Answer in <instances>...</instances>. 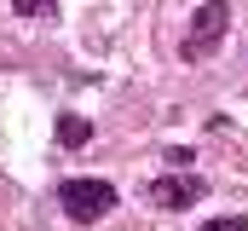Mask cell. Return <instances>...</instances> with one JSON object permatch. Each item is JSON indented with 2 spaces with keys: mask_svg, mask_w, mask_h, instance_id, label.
Here are the masks:
<instances>
[{
  "mask_svg": "<svg viewBox=\"0 0 248 231\" xmlns=\"http://www.w3.org/2000/svg\"><path fill=\"white\" fill-rule=\"evenodd\" d=\"M52 6H58V0H12V12H17V17H35V12H52Z\"/></svg>",
  "mask_w": 248,
  "mask_h": 231,
  "instance_id": "cell-5",
  "label": "cell"
},
{
  "mask_svg": "<svg viewBox=\"0 0 248 231\" xmlns=\"http://www.w3.org/2000/svg\"><path fill=\"white\" fill-rule=\"evenodd\" d=\"M202 231H248V214H231V220H208Z\"/></svg>",
  "mask_w": 248,
  "mask_h": 231,
  "instance_id": "cell-6",
  "label": "cell"
},
{
  "mask_svg": "<svg viewBox=\"0 0 248 231\" xmlns=\"http://www.w3.org/2000/svg\"><path fill=\"white\" fill-rule=\"evenodd\" d=\"M87 139H93V121L87 116H58V145L63 150H81Z\"/></svg>",
  "mask_w": 248,
  "mask_h": 231,
  "instance_id": "cell-4",
  "label": "cell"
},
{
  "mask_svg": "<svg viewBox=\"0 0 248 231\" xmlns=\"http://www.w3.org/2000/svg\"><path fill=\"white\" fill-rule=\"evenodd\" d=\"M58 202L69 208V220H104L110 208H116V185L110 179H63L58 185Z\"/></svg>",
  "mask_w": 248,
  "mask_h": 231,
  "instance_id": "cell-2",
  "label": "cell"
},
{
  "mask_svg": "<svg viewBox=\"0 0 248 231\" xmlns=\"http://www.w3.org/2000/svg\"><path fill=\"white\" fill-rule=\"evenodd\" d=\"M225 29H231V0H202L190 12V29H185V64L214 58L219 41H225Z\"/></svg>",
  "mask_w": 248,
  "mask_h": 231,
  "instance_id": "cell-1",
  "label": "cell"
},
{
  "mask_svg": "<svg viewBox=\"0 0 248 231\" xmlns=\"http://www.w3.org/2000/svg\"><path fill=\"white\" fill-rule=\"evenodd\" d=\"M156 208H168V214H179V208H196L202 197H208V179H196V173H162V179H150V191H144Z\"/></svg>",
  "mask_w": 248,
  "mask_h": 231,
  "instance_id": "cell-3",
  "label": "cell"
}]
</instances>
